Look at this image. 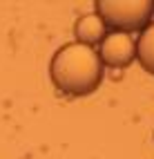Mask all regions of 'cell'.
Here are the masks:
<instances>
[{
	"label": "cell",
	"mask_w": 154,
	"mask_h": 159,
	"mask_svg": "<svg viewBox=\"0 0 154 159\" xmlns=\"http://www.w3.org/2000/svg\"><path fill=\"white\" fill-rule=\"evenodd\" d=\"M49 76L54 85L69 97L92 94L103 81V63L94 47L67 43L49 63Z\"/></svg>",
	"instance_id": "cell-1"
},
{
	"label": "cell",
	"mask_w": 154,
	"mask_h": 159,
	"mask_svg": "<svg viewBox=\"0 0 154 159\" xmlns=\"http://www.w3.org/2000/svg\"><path fill=\"white\" fill-rule=\"evenodd\" d=\"M154 11L152 0H98L96 14L114 31H136L148 25V20Z\"/></svg>",
	"instance_id": "cell-2"
},
{
	"label": "cell",
	"mask_w": 154,
	"mask_h": 159,
	"mask_svg": "<svg viewBox=\"0 0 154 159\" xmlns=\"http://www.w3.org/2000/svg\"><path fill=\"white\" fill-rule=\"evenodd\" d=\"M98 58L103 65H109L116 70L127 67L136 58V40L130 34H123V31H112L101 40Z\"/></svg>",
	"instance_id": "cell-3"
},
{
	"label": "cell",
	"mask_w": 154,
	"mask_h": 159,
	"mask_svg": "<svg viewBox=\"0 0 154 159\" xmlns=\"http://www.w3.org/2000/svg\"><path fill=\"white\" fill-rule=\"evenodd\" d=\"M74 36L80 45H101V40L107 36V27L105 23L101 20L98 14H85V16H80L76 20V25H74Z\"/></svg>",
	"instance_id": "cell-4"
},
{
	"label": "cell",
	"mask_w": 154,
	"mask_h": 159,
	"mask_svg": "<svg viewBox=\"0 0 154 159\" xmlns=\"http://www.w3.org/2000/svg\"><path fill=\"white\" fill-rule=\"evenodd\" d=\"M136 58L143 70L154 74V23H148L141 31L136 40Z\"/></svg>",
	"instance_id": "cell-5"
}]
</instances>
